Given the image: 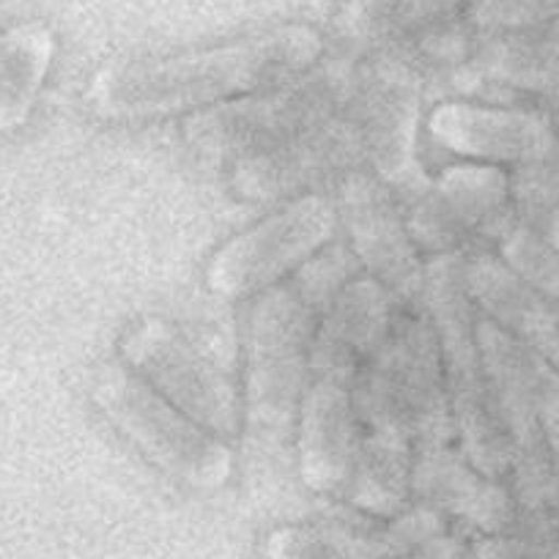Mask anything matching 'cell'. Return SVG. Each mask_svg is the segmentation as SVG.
Wrapping results in <instances>:
<instances>
[{"label":"cell","mask_w":559,"mask_h":559,"mask_svg":"<svg viewBox=\"0 0 559 559\" xmlns=\"http://www.w3.org/2000/svg\"><path fill=\"white\" fill-rule=\"evenodd\" d=\"M308 39H280L174 61L102 69L88 91L94 112L107 121L201 112L299 78L313 63Z\"/></svg>","instance_id":"7a4b0ae2"},{"label":"cell","mask_w":559,"mask_h":559,"mask_svg":"<svg viewBox=\"0 0 559 559\" xmlns=\"http://www.w3.org/2000/svg\"><path fill=\"white\" fill-rule=\"evenodd\" d=\"M414 461L417 453L406 437L362 426L343 493L368 513H397L414 491Z\"/></svg>","instance_id":"5bb4252c"},{"label":"cell","mask_w":559,"mask_h":559,"mask_svg":"<svg viewBox=\"0 0 559 559\" xmlns=\"http://www.w3.org/2000/svg\"><path fill=\"white\" fill-rule=\"evenodd\" d=\"M433 146L464 163L499 165L535 152L540 129L526 112L480 102H439L426 118Z\"/></svg>","instance_id":"4fadbf2b"},{"label":"cell","mask_w":559,"mask_h":559,"mask_svg":"<svg viewBox=\"0 0 559 559\" xmlns=\"http://www.w3.org/2000/svg\"><path fill=\"white\" fill-rule=\"evenodd\" d=\"M91 401L118 437L170 480L198 491H217L234 475L230 442L198 426L118 357L96 368Z\"/></svg>","instance_id":"5b68a950"},{"label":"cell","mask_w":559,"mask_h":559,"mask_svg":"<svg viewBox=\"0 0 559 559\" xmlns=\"http://www.w3.org/2000/svg\"><path fill=\"white\" fill-rule=\"evenodd\" d=\"M392 319V294L370 274H352L321 308L308 376H359L370 354L384 343Z\"/></svg>","instance_id":"7c38bea8"},{"label":"cell","mask_w":559,"mask_h":559,"mask_svg":"<svg viewBox=\"0 0 559 559\" xmlns=\"http://www.w3.org/2000/svg\"><path fill=\"white\" fill-rule=\"evenodd\" d=\"M337 212L346 219L357 261L390 294L406 297L423 286L419 250L408 234L406 214L392 190L373 176H354L343 187Z\"/></svg>","instance_id":"8fae6325"},{"label":"cell","mask_w":559,"mask_h":559,"mask_svg":"<svg viewBox=\"0 0 559 559\" xmlns=\"http://www.w3.org/2000/svg\"><path fill=\"white\" fill-rule=\"evenodd\" d=\"M118 359L148 386L190 414L198 426L230 442L245 426V397L234 376L163 319L129 326Z\"/></svg>","instance_id":"ba28073f"},{"label":"cell","mask_w":559,"mask_h":559,"mask_svg":"<svg viewBox=\"0 0 559 559\" xmlns=\"http://www.w3.org/2000/svg\"><path fill=\"white\" fill-rule=\"evenodd\" d=\"M348 91L352 83L335 74L294 78L274 88L192 112L185 121V138L195 152L236 163L266 152L341 110L357 96Z\"/></svg>","instance_id":"52a82bcc"},{"label":"cell","mask_w":559,"mask_h":559,"mask_svg":"<svg viewBox=\"0 0 559 559\" xmlns=\"http://www.w3.org/2000/svg\"><path fill=\"white\" fill-rule=\"evenodd\" d=\"M354 392L365 428L401 433L414 448H439L453 439L442 343L428 313L406 310L392 319Z\"/></svg>","instance_id":"277c9868"},{"label":"cell","mask_w":559,"mask_h":559,"mask_svg":"<svg viewBox=\"0 0 559 559\" xmlns=\"http://www.w3.org/2000/svg\"><path fill=\"white\" fill-rule=\"evenodd\" d=\"M346 280L319 286L297 277L288 286L258 294L247 319L245 426L263 439H277L297 423L308 386V354L321 308Z\"/></svg>","instance_id":"3957f363"},{"label":"cell","mask_w":559,"mask_h":559,"mask_svg":"<svg viewBox=\"0 0 559 559\" xmlns=\"http://www.w3.org/2000/svg\"><path fill=\"white\" fill-rule=\"evenodd\" d=\"M414 110L397 94H357L313 127L230 165V190L247 201H292L330 179H354L406 159Z\"/></svg>","instance_id":"6da1fadb"},{"label":"cell","mask_w":559,"mask_h":559,"mask_svg":"<svg viewBox=\"0 0 559 559\" xmlns=\"http://www.w3.org/2000/svg\"><path fill=\"white\" fill-rule=\"evenodd\" d=\"M357 376H308L297 414L299 475L313 491L343 493L362 423L357 412Z\"/></svg>","instance_id":"30bf717a"},{"label":"cell","mask_w":559,"mask_h":559,"mask_svg":"<svg viewBox=\"0 0 559 559\" xmlns=\"http://www.w3.org/2000/svg\"><path fill=\"white\" fill-rule=\"evenodd\" d=\"M508 198V179L497 165L455 163L408 195V234L419 255H461L466 245L486 236Z\"/></svg>","instance_id":"9c48e42d"},{"label":"cell","mask_w":559,"mask_h":559,"mask_svg":"<svg viewBox=\"0 0 559 559\" xmlns=\"http://www.w3.org/2000/svg\"><path fill=\"white\" fill-rule=\"evenodd\" d=\"M341 212L332 195L305 192L286 201L250 228L230 236L206 263V288L219 299L239 302L280 286L305 263L316 261L332 241Z\"/></svg>","instance_id":"8992f818"}]
</instances>
